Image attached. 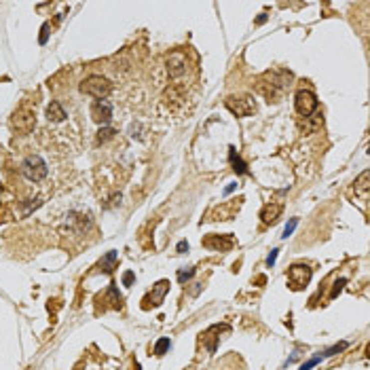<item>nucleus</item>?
<instances>
[{"instance_id":"f257e3e1","label":"nucleus","mask_w":370,"mask_h":370,"mask_svg":"<svg viewBox=\"0 0 370 370\" xmlns=\"http://www.w3.org/2000/svg\"><path fill=\"white\" fill-rule=\"evenodd\" d=\"M80 91L95 97V100H106L108 93L112 91V83L108 78L100 76V74H91L80 83Z\"/></svg>"},{"instance_id":"f03ea898","label":"nucleus","mask_w":370,"mask_h":370,"mask_svg":"<svg viewBox=\"0 0 370 370\" xmlns=\"http://www.w3.org/2000/svg\"><path fill=\"white\" fill-rule=\"evenodd\" d=\"M47 163L38 157V155H30L28 159H23L21 163V174L30 180V182H40V180L47 176Z\"/></svg>"},{"instance_id":"7ed1b4c3","label":"nucleus","mask_w":370,"mask_h":370,"mask_svg":"<svg viewBox=\"0 0 370 370\" xmlns=\"http://www.w3.org/2000/svg\"><path fill=\"white\" fill-rule=\"evenodd\" d=\"M36 125V110L30 106H21L17 108L13 114V127L19 133H30Z\"/></svg>"},{"instance_id":"20e7f679","label":"nucleus","mask_w":370,"mask_h":370,"mask_svg":"<svg viewBox=\"0 0 370 370\" xmlns=\"http://www.w3.org/2000/svg\"><path fill=\"white\" fill-rule=\"evenodd\" d=\"M224 106L229 108V110L233 112V114H237V116H250L252 112L256 110V104H254V100L252 97H248V95H231V97H227L224 100Z\"/></svg>"},{"instance_id":"39448f33","label":"nucleus","mask_w":370,"mask_h":370,"mask_svg":"<svg viewBox=\"0 0 370 370\" xmlns=\"http://www.w3.org/2000/svg\"><path fill=\"white\" fill-rule=\"evenodd\" d=\"M311 267L309 265H292L288 271V282H290L292 290H303V288L311 282Z\"/></svg>"},{"instance_id":"423d86ee","label":"nucleus","mask_w":370,"mask_h":370,"mask_svg":"<svg viewBox=\"0 0 370 370\" xmlns=\"http://www.w3.org/2000/svg\"><path fill=\"white\" fill-rule=\"evenodd\" d=\"M294 106H296V110H299V114L309 116V114L315 112V108H318V97H315L313 91L301 89V91L296 93V97H294Z\"/></svg>"},{"instance_id":"0eeeda50","label":"nucleus","mask_w":370,"mask_h":370,"mask_svg":"<svg viewBox=\"0 0 370 370\" xmlns=\"http://www.w3.org/2000/svg\"><path fill=\"white\" fill-rule=\"evenodd\" d=\"M169 292V282L167 279H161V282H157L155 286H152V292L148 296H144L142 301V309H150V307H159L161 303H163L165 294Z\"/></svg>"},{"instance_id":"6e6552de","label":"nucleus","mask_w":370,"mask_h":370,"mask_svg":"<svg viewBox=\"0 0 370 370\" xmlns=\"http://www.w3.org/2000/svg\"><path fill=\"white\" fill-rule=\"evenodd\" d=\"M235 237L233 235H207L203 239V246L210 250H218V252H229L231 248H235Z\"/></svg>"},{"instance_id":"1a4fd4ad","label":"nucleus","mask_w":370,"mask_h":370,"mask_svg":"<svg viewBox=\"0 0 370 370\" xmlns=\"http://www.w3.org/2000/svg\"><path fill=\"white\" fill-rule=\"evenodd\" d=\"M91 119L100 125H106L110 123L112 119V106L108 100H97L93 106H91Z\"/></svg>"},{"instance_id":"9d476101","label":"nucleus","mask_w":370,"mask_h":370,"mask_svg":"<svg viewBox=\"0 0 370 370\" xmlns=\"http://www.w3.org/2000/svg\"><path fill=\"white\" fill-rule=\"evenodd\" d=\"M167 70H169V74L178 78V76H182L184 72H186V57H184V53H180V51H174L171 55L167 57Z\"/></svg>"},{"instance_id":"9b49d317","label":"nucleus","mask_w":370,"mask_h":370,"mask_svg":"<svg viewBox=\"0 0 370 370\" xmlns=\"http://www.w3.org/2000/svg\"><path fill=\"white\" fill-rule=\"evenodd\" d=\"M279 214H282V205L279 203H269L263 207V212H260V218H263L265 224H273L277 218H279Z\"/></svg>"},{"instance_id":"f8f14e48","label":"nucleus","mask_w":370,"mask_h":370,"mask_svg":"<svg viewBox=\"0 0 370 370\" xmlns=\"http://www.w3.org/2000/svg\"><path fill=\"white\" fill-rule=\"evenodd\" d=\"M66 110L61 108V104L59 102H51L49 106H47V119L51 121V123H61L66 119Z\"/></svg>"},{"instance_id":"ddd939ff","label":"nucleus","mask_w":370,"mask_h":370,"mask_svg":"<svg viewBox=\"0 0 370 370\" xmlns=\"http://www.w3.org/2000/svg\"><path fill=\"white\" fill-rule=\"evenodd\" d=\"M231 152H229V157H231V165H233V169H235L237 171V174H248V165L246 163H243V161L237 157V152H235V148H229Z\"/></svg>"},{"instance_id":"4468645a","label":"nucleus","mask_w":370,"mask_h":370,"mask_svg":"<svg viewBox=\"0 0 370 370\" xmlns=\"http://www.w3.org/2000/svg\"><path fill=\"white\" fill-rule=\"evenodd\" d=\"M368 171H364V174L362 176H360L358 178V182H356V188H358V191L360 193H362V197H364V201L368 199Z\"/></svg>"},{"instance_id":"2eb2a0df","label":"nucleus","mask_w":370,"mask_h":370,"mask_svg":"<svg viewBox=\"0 0 370 370\" xmlns=\"http://www.w3.org/2000/svg\"><path fill=\"white\" fill-rule=\"evenodd\" d=\"M114 260H116V252H108V256L100 263V267L106 271V273H110L112 267H114Z\"/></svg>"},{"instance_id":"dca6fc26","label":"nucleus","mask_w":370,"mask_h":370,"mask_svg":"<svg viewBox=\"0 0 370 370\" xmlns=\"http://www.w3.org/2000/svg\"><path fill=\"white\" fill-rule=\"evenodd\" d=\"M171 347V343H169V339H159L157 341V345H155V356H163L165 354V351Z\"/></svg>"},{"instance_id":"f3484780","label":"nucleus","mask_w":370,"mask_h":370,"mask_svg":"<svg viewBox=\"0 0 370 370\" xmlns=\"http://www.w3.org/2000/svg\"><path fill=\"white\" fill-rule=\"evenodd\" d=\"M296 224H299V218H292L290 222L286 224V229H284V233H282V237H284V239H288V237L292 235V233H294V229H296Z\"/></svg>"},{"instance_id":"a211bd4d","label":"nucleus","mask_w":370,"mask_h":370,"mask_svg":"<svg viewBox=\"0 0 370 370\" xmlns=\"http://www.w3.org/2000/svg\"><path fill=\"white\" fill-rule=\"evenodd\" d=\"M195 275V269H188V271H178V282L180 284H184V282H188V279H191Z\"/></svg>"},{"instance_id":"6ab92c4d","label":"nucleus","mask_w":370,"mask_h":370,"mask_svg":"<svg viewBox=\"0 0 370 370\" xmlns=\"http://www.w3.org/2000/svg\"><path fill=\"white\" fill-rule=\"evenodd\" d=\"M112 135H114V129L104 127V129H100V133H97V140H100V142H106V140H110Z\"/></svg>"},{"instance_id":"aec40b11","label":"nucleus","mask_w":370,"mask_h":370,"mask_svg":"<svg viewBox=\"0 0 370 370\" xmlns=\"http://www.w3.org/2000/svg\"><path fill=\"white\" fill-rule=\"evenodd\" d=\"M343 349H347V343H339V345L330 347V349H328V351H326V354H324V356H326V358H330V356H337V354H341Z\"/></svg>"},{"instance_id":"412c9836","label":"nucleus","mask_w":370,"mask_h":370,"mask_svg":"<svg viewBox=\"0 0 370 370\" xmlns=\"http://www.w3.org/2000/svg\"><path fill=\"white\" fill-rule=\"evenodd\" d=\"M322 362V356H318V358H313V360H309V362H307V364H303L299 370H311L313 366H318Z\"/></svg>"},{"instance_id":"4be33fe9","label":"nucleus","mask_w":370,"mask_h":370,"mask_svg":"<svg viewBox=\"0 0 370 370\" xmlns=\"http://www.w3.org/2000/svg\"><path fill=\"white\" fill-rule=\"evenodd\" d=\"M343 286H345V279H339V282L335 284V290L330 292V299H337V294L343 290Z\"/></svg>"},{"instance_id":"5701e85b","label":"nucleus","mask_w":370,"mask_h":370,"mask_svg":"<svg viewBox=\"0 0 370 370\" xmlns=\"http://www.w3.org/2000/svg\"><path fill=\"white\" fill-rule=\"evenodd\" d=\"M47 38H49V23H44L42 25V34H40V44L47 42Z\"/></svg>"},{"instance_id":"b1692460","label":"nucleus","mask_w":370,"mask_h":370,"mask_svg":"<svg viewBox=\"0 0 370 370\" xmlns=\"http://www.w3.org/2000/svg\"><path fill=\"white\" fill-rule=\"evenodd\" d=\"M277 252H279V250H273V252H271V254L267 256V265H269V267H273V265H275V260H277Z\"/></svg>"},{"instance_id":"393cba45","label":"nucleus","mask_w":370,"mask_h":370,"mask_svg":"<svg viewBox=\"0 0 370 370\" xmlns=\"http://www.w3.org/2000/svg\"><path fill=\"white\" fill-rule=\"evenodd\" d=\"M131 282H133V273H131V271H127V273L123 275V284L125 286H131Z\"/></svg>"},{"instance_id":"a878e982","label":"nucleus","mask_w":370,"mask_h":370,"mask_svg":"<svg viewBox=\"0 0 370 370\" xmlns=\"http://www.w3.org/2000/svg\"><path fill=\"white\" fill-rule=\"evenodd\" d=\"M178 252H180V254L188 252V243H186V241H180V243H178Z\"/></svg>"},{"instance_id":"bb28decb","label":"nucleus","mask_w":370,"mask_h":370,"mask_svg":"<svg viewBox=\"0 0 370 370\" xmlns=\"http://www.w3.org/2000/svg\"><path fill=\"white\" fill-rule=\"evenodd\" d=\"M265 21H267V13H260L258 19H256V23H265Z\"/></svg>"},{"instance_id":"cd10ccee","label":"nucleus","mask_w":370,"mask_h":370,"mask_svg":"<svg viewBox=\"0 0 370 370\" xmlns=\"http://www.w3.org/2000/svg\"><path fill=\"white\" fill-rule=\"evenodd\" d=\"M235 186H237V184H229L227 188H224V195H229V193H233V191H235Z\"/></svg>"}]
</instances>
